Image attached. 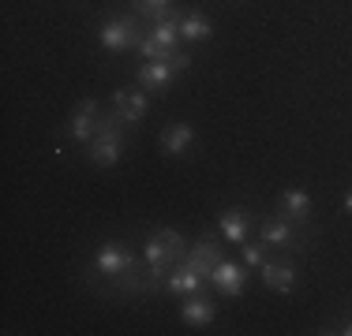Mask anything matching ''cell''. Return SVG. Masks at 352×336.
I'll use <instances>...</instances> for the list:
<instances>
[{
	"label": "cell",
	"mask_w": 352,
	"mask_h": 336,
	"mask_svg": "<svg viewBox=\"0 0 352 336\" xmlns=\"http://www.w3.org/2000/svg\"><path fill=\"white\" fill-rule=\"evenodd\" d=\"M142 258H146V265H150V276L157 280L162 273H169L173 265H180L184 258H188L184 235L173 232V228H157V232L146 239V247H142Z\"/></svg>",
	"instance_id": "cell-1"
},
{
	"label": "cell",
	"mask_w": 352,
	"mask_h": 336,
	"mask_svg": "<svg viewBox=\"0 0 352 336\" xmlns=\"http://www.w3.org/2000/svg\"><path fill=\"white\" fill-rule=\"evenodd\" d=\"M124 154V131L120 123L113 120H98V131H94V149H90V157H94L98 165H116Z\"/></svg>",
	"instance_id": "cell-2"
},
{
	"label": "cell",
	"mask_w": 352,
	"mask_h": 336,
	"mask_svg": "<svg viewBox=\"0 0 352 336\" xmlns=\"http://www.w3.org/2000/svg\"><path fill=\"white\" fill-rule=\"evenodd\" d=\"M94 269L102 276H128L135 269V254L128 247H120V243H105L94 258Z\"/></svg>",
	"instance_id": "cell-3"
},
{
	"label": "cell",
	"mask_w": 352,
	"mask_h": 336,
	"mask_svg": "<svg viewBox=\"0 0 352 336\" xmlns=\"http://www.w3.org/2000/svg\"><path fill=\"white\" fill-rule=\"evenodd\" d=\"M139 30H135V19H109L102 27V45L113 49V53H120V49H131L139 45Z\"/></svg>",
	"instance_id": "cell-4"
},
{
	"label": "cell",
	"mask_w": 352,
	"mask_h": 336,
	"mask_svg": "<svg viewBox=\"0 0 352 336\" xmlns=\"http://www.w3.org/2000/svg\"><path fill=\"white\" fill-rule=\"evenodd\" d=\"M210 280L217 284V291H221V296L236 299L240 291H244V284H248V269L244 265H232V262H217L214 273H210Z\"/></svg>",
	"instance_id": "cell-5"
},
{
	"label": "cell",
	"mask_w": 352,
	"mask_h": 336,
	"mask_svg": "<svg viewBox=\"0 0 352 336\" xmlns=\"http://www.w3.org/2000/svg\"><path fill=\"white\" fill-rule=\"evenodd\" d=\"M217 262H225V258H221V243H214V239H203L195 250H188V258H184V265H191L203 276H210Z\"/></svg>",
	"instance_id": "cell-6"
},
{
	"label": "cell",
	"mask_w": 352,
	"mask_h": 336,
	"mask_svg": "<svg viewBox=\"0 0 352 336\" xmlns=\"http://www.w3.org/2000/svg\"><path fill=\"white\" fill-rule=\"evenodd\" d=\"M94 131H98V101H82L72 112V139L87 142L94 139Z\"/></svg>",
	"instance_id": "cell-7"
},
{
	"label": "cell",
	"mask_w": 352,
	"mask_h": 336,
	"mask_svg": "<svg viewBox=\"0 0 352 336\" xmlns=\"http://www.w3.org/2000/svg\"><path fill=\"white\" fill-rule=\"evenodd\" d=\"M263 284L274 291H292L296 288V269L289 262H263Z\"/></svg>",
	"instance_id": "cell-8"
},
{
	"label": "cell",
	"mask_w": 352,
	"mask_h": 336,
	"mask_svg": "<svg viewBox=\"0 0 352 336\" xmlns=\"http://www.w3.org/2000/svg\"><path fill=\"white\" fill-rule=\"evenodd\" d=\"M199 284H203V273H195L191 265H173V273H169V280H165V288L169 291H180V296H195L199 291Z\"/></svg>",
	"instance_id": "cell-9"
},
{
	"label": "cell",
	"mask_w": 352,
	"mask_h": 336,
	"mask_svg": "<svg viewBox=\"0 0 352 336\" xmlns=\"http://www.w3.org/2000/svg\"><path fill=\"white\" fill-rule=\"evenodd\" d=\"M173 71H176V67L169 60H146V64L139 67V82L146 90H162V86H169Z\"/></svg>",
	"instance_id": "cell-10"
},
{
	"label": "cell",
	"mask_w": 352,
	"mask_h": 336,
	"mask_svg": "<svg viewBox=\"0 0 352 336\" xmlns=\"http://www.w3.org/2000/svg\"><path fill=\"white\" fill-rule=\"evenodd\" d=\"M217 224H221V235H225L229 243H240V247L248 243V224H251V221H248L244 209H225Z\"/></svg>",
	"instance_id": "cell-11"
},
{
	"label": "cell",
	"mask_w": 352,
	"mask_h": 336,
	"mask_svg": "<svg viewBox=\"0 0 352 336\" xmlns=\"http://www.w3.org/2000/svg\"><path fill=\"white\" fill-rule=\"evenodd\" d=\"M258 239L270 243V247H292V243H296V232H292L289 221L274 217V221H266L263 228H258Z\"/></svg>",
	"instance_id": "cell-12"
},
{
	"label": "cell",
	"mask_w": 352,
	"mask_h": 336,
	"mask_svg": "<svg viewBox=\"0 0 352 336\" xmlns=\"http://www.w3.org/2000/svg\"><path fill=\"white\" fill-rule=\"evenodd\" d=\"M113 105H116V116H120L124 123H135V120H142V112H146V97L128 94V90H120V94L113 97Z\"/></svg>",
	"instance_id": "cell-13"
},
{
	"label": "cell",
	"mask_w": 352,
	"mask_h": 336,
	"mask_svg": "<svg viewBox=\"0 0 352 336\" xmlns=\"http://www.w3.org/2000/svg\"><path fill=\"white\" fill-rule=\"evenodd\" d=\"M214 34V27H210V19L206 15H199V12H188L180 19V38L184 41H206Z\"/></svg>",
	"instance_id": "cell-14"
},
{
	"label": "cell",
	"mask_w": 352,
	"mask_h": 336,
	"mask_svg": "<svg viewBox=\"0 0 352 336\" xmlns=\"http://www.w3.org/2000/svg\"><path fill=\"white\" fill-rule=\"evenodd\" d=\"M184 322H188V325H210L214 322V302L203 299L195 291V296L184 302Z\"/></svg>",
	"instance_id": "cell-15"
},
{
	"label": "cell",
	"mask_w": 352,
	"mask_h": 336,
	"mask_svg": "<svg viewBox=\"0 0 352 336\" xmlns=\"http://www.w3.org/2000/svg\"><path fill=\"white\" fill-rule=\"evenodd\" d=\"M150 38L157 41L162 49H173L180 45V15H173V19H162V23H154V30H150Z\"/></svg>",
	"instance_id": "cell-16"
},
{
	"label": "cell",
	"mask_w": 352,
	"mask_h": 336,
	"mask_svg": "<svg viewBox=\"0 0 352 336\" xmlns=\"http://www.w3.org/2000/svg\"><path fill=\"white\" fill-rule=\"evenodd\" d=\"M162 146H165V154H184L191 146V128L188 123H169L162 131Z\"/></svg>",
	"instance_id": "cell-17"
},
{
	"label": "cell",
	"mask_w": 352,
	"mask_h": 336,
	"mask_svg": "<svg viewBox=\"0 0 352 336\" xmlns=\"http://www.w3.org/2000/svg\"><path fill=\"white\" fill-rule=\"evenodd\" d=\"M135 15H142L150 23H162V19H173L176 8L173 0H135Z\"/></svg>",
	"instance_id": "cell-18"
},
{
	"label": "cell",
	"mask_w": 352,
	"mask_h": 336,
	"mask_svg": "<svg viewBox=\"0 0 352 336\" xmlns=\"http://www.w3.org/2000/svg\"><path fill=\"white\" fill-rule=\"evenodd\" d=\"M281 206H285V213L296 217V221H307V213H311V198H307L304 191H296V187L281 195Z\"/></svg>",
	"instance_id": "cell-19"
},
{
	"label": "cell",
	"mask_w": 352,
	"mask_h": 336,
	"mask_svg": "<svg viewBox=\"0 0 352 336\" xmlns=\"http://www.w3.org/2000/svg\"><path fill=\"white\" fill-rule=\"evenodd\" d=\"M266 262V243H244V265H263Z\"/></svg>",
	"instance_id": "cell-20"
},
{
	"label": "cell",
	"mask_w": 352,
	"mask_h": 336,
	"mask_svg": "<svg viewBox=\"0 0 352 336\" xmlns=\"http://www.w3.org/2000/svg\"><path fill=\"white\" fill-rule=\"evenodd\" d=\"M169 64L176 67V71H188V67H191V56H188V53H173Z\"/></svg>",
	"instance_id": "cell-21"
},
{
	"label": "cell",
	"mask_w": 352,
	"mask_h": 336,
	"mask_svg": "<svg viewBox=\"0 0 352 336\" xmlns=\"http://www.w3.org/2000/svg\"><path fill=\"white\" fill-rule=\"evenodd\" d=\"M345 209H349V213H352V191H349V195H345Z\"/></svg>",
	"instance_id": "cell-22"
},
{
	"label": "cell",
	"mask_w": 352,
	"mask_h": 336,
	"mask_svg": "<svg viewBox=\"0 0 352 336\" xmlns=\"http://www.w3.org/2000/svg\"><path fill=\"white\" fill-rule=\"evenodd\" d=\"M341 333H345V336H352V322H349V325H345V329H341Z\"/></svg>",
	"instance_id": "cell-23"
}]
</instances>
